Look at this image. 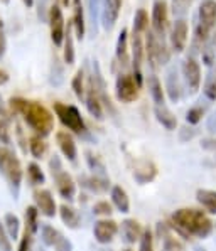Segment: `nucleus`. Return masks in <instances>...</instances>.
Masks as SVG:
<instances>
[{
	"mask_svg": "<svg viewBox=\"0 0 216 251\" xmlns=\"http://www.w3.org/2000/svg\"><path fill=\"white\" fill-rule=\"evenodd\" d=\"M86 164H88V169L93 172V176H98V177H108L107 176V169L103 165V162L98 159L96 155H93L91 152H86Z\"/></svg>",
	"mask_w": 216,
	"mask_h": 251,
	"instance_id": "f704fd0d",
	"label": "nucleus"
},
{
	"mask_svg": "<svg viewBox=\"0 0 216 251\" xmlns=\"http://www.w3.org/2000/svg\"><path fill=\"white\" fill-rule=\"evenodd\" d=\"M5 83H9V73L3 71V69H0V86L5 84Z\"/></svg>",
	"mask_w": 216,
	"mask_h": 251,
	"instance_id": "13d9d810",
	"label": "nucleus"
},
{
	"mask_svg": "<svg viewBox=\"0 0 216 251\" xmlns=\"http://www.w3.org/2000/svg\"><path fill=\"white\" fill-rule=\"evenodd\" d=\"M203 115H204V108L192 106L186 111V122L189 123V125H198V123L201 122Z\"/></svg>",
	"mask_w": 216,
	"mask_h": 251,
	"instance_id": "37998d69",
	"label": "nucleus"
},
{
	"mask_svg": "<svg viewBox=\"0 0 216 251\" xmlns=\"http://www.w3.org/2000/svg\"><path fill=\"white\" fill-rule=\"evenodd\" d=\"M154 115H156V120L161 123L162 126H164L165 130H169V132L176 130V126H177V118H176V115L172 113V111L169 110V108L165 106V105L154 108Z\"/></svg>",
	"mask_w": 216,
	"mask_h": 251,
	"instance_id": "b1692460",
	"label": "nucleus"
},
{
	"mask_svg": "<svg viewBox=\"0 0 216 251\" xmlns=\"http://www.w3.org/2000/svg\"><path fill=\"white\" fill-rule=\"evenodd\" d=\"M120 233H122V239L127 245H135V241L140 239L144 229H142L140 223L135 221V219H123L120 226Z\"/></svg>",
	"mask_w": 216,
	"mask_h": 251,
	"instance_id": "aec40b11",
	"label": "nucleus"
},
{
	"mask_svg": "<svg viewBox=\"0 0 216 251\" xmlns=\"http://www.w3.org/2000/svg\"><path fill=\"white\" fill-rule=\"evenodd\" d=\"M81 187L86 191L95 192V194H103L110 189V179L108 177H98V176H80L78 177Z\"/></svg>",
	"mask_w": 216,
	"mask_h": 251,
	"instance_id": "a211bd4d",
	"label": "nucleus"
},
{
	"mask_svg": "<svg viewBox=\"0 0 216 251\" xmlns=\"http://www.w3.org/2000/svg\"><path fill=\"white\" fill-rule=\"evenodd\" d=\"M196 201L201 204L204 211H208L210 214H216V191L198 189L196 191Z\"/></svg>",
	"mask_w": 216,
	"mask_h": 251,
	"instance_id": "a878e982",
	"label": "nucleus"
},
{
	"mask_svg": "<svg viewBox=\"0 0 216 251\" xmlns=\"http://www.w3.org/2000/svg\"><path fill=\"white\" fill-rule=\"evenodd\" d=\"M49 169H51L54 184H56V189L59 192V196L66 201H73L76 196V184L73 180V177L63 169V162L57 155H53L51 160H49Z\"/></svg>",
	"mask_w": 216,
	"mask_h": 251,
	"instance_id": "423d86ee",
	"label": "nucleus"
},
{
	"mask_svg": "<svg viewBox=\"0 0 216 251\" xmlns=\"http://www.w3.org/2000/svg\"><path fill=\"white\" fill-rule=\"evenodd\" d=\"M64 27L66 25H64L63 10H61V7L57 3H54L51 9H49V30H51L53 44L57 46V48L64 42V34H66Z\"/></svg>",
	"mask_w": 216,
	"mask_h": 251,
	"instance_id": "9d476101",
	"label": "nucleus"
},
{
	"mask_svg": "<svg viewBox=\"0 0 216 251\" xmlns=\"http://www.w3.org/2000/svg\"><path fill=\"white\" fill-rule=\"evenodd\" d=\"M71 25H68V32L64 34V52H63V57H64V63L66 64H75V41H73V32H71Z\"/></svg>",
	"mask_w": 216,
	"mask_h": 251,
	"instance_id": "2f4dec72",
	"label": "nucleus"
},
{
	"mask_svg": "<svg viewBox=\"0 0 216 251\" xmlns=\"http://www.w3.org/2000/svg\"><path fill=\"white\" fill-rule=\"evenodd\" d=\"M147 84H149V93H150L152 101L156 103V106H162L165 101V96H164V90H162V83L159 81V78L154 75L149 76Z\"/></svg>",
	"mask_w": 216,
	"mask_h": 251,
	"instance_id": "cd10ccee",
	"label": "nucleus"
},
{
	"mask_svg": "<svg viewBox=\"0 0 216 251\" xmlns=\"http://www.w3.org/2000/svg\"><path fill=\"white\" fill-rule=\"evenodd\" d=\"M59 218H61V221L69 227V229H78V227L81 226L80 212L76 211L73 206H68V204H63V206L59 207Z\"/></svg>",
	"mask_w": 216,
	"mask_h": 251,
	"instance_id": "393cba45",
	"label": "nucleus"
},
{
	"mask_svg": "<svg viewBox=\"0 0 216 251\" xmlns=\"http://www.w3.org/2000/svg\"><path fill=\"white\" fill-rule=\"evenodd\" d=\"M118 233V225L113 219H98L93 226V236L100 245H108Z\"/></svg>",
	"mask_w": 216,
	"mask_h": 251,
	"instance_id": "f8f14e48",
	"label": "nucleus"
},
{
	"mask_svg": "<svg viewBox=\"0 0 216 251\" xmlns=\"http://www.w3.org/2000/svg\"><path fill=\"white\" fill-rule=\"evenodd\" d=\"M2 2H3V3H9V2H10V0H2Z\"/></svg>",
	"mask_w": 216,
	"mask_h": 251,
	"instance_id": "0e129e2a",
	"label": "nucleus"
},
{
	"mask_svg": "<svg viewBox=\"0 0 216 251\" xmlns=\"http://www.w3.org/2000/svg\"><path fill=\"white\" fill-rule=\"evenodd\" d=\"M34 202H36L37 211L46 218H54L56 216V201L53 198V192L49 189H36L34 191Z\"/></svg>",
	"mask_w": 216,
	"mask_h": 251,
	"instance_id": "4468645a",
	"label": "nucleus"
},
{
	"mask_svg": "<svg viewBox=\"0 0 216 251\" xmlns=\"http://www.w3.org/2000/svg\"><path fill=\"white\" fill-rule=\"evenodd\" d=\"M0 144L9 147L12 144V132H10V118H0Z\"/></svg>",
	"mask_w": 216,
	"mask_h": 251,
	"instance_id": "4c0bfd02",
	"label": "nucleus"
},
{
	"mask_svg": "<svg viewBox=\"0 0 216 251\" xmlns=\"http://www.w3.org/2000/svg\"><path fill=\"white\" fill-rule=\"evenodd\" d=\"M56 142H57V147H59L61 153H63L69 162L75 164L76 157H78V149H76V142H75V138H73V135L68 132H57Z\"/></svg>",
	"mask_w": 216,
	"mask_h": 251,
	"instance_id": "f3484780",
	"label": "nucleus"
},
{
	"mask_svg": "<svg viewBox=\"0 0 216 251\" xmlns=\"http://www.w3.org/2000/svg\"><path fill=\"white\" fill-rule=\"evenodd\" d=\"M27 180L30 182V185H42L46 182L44 172H42L41 165H37L36 162H30L27 165Z\"/></svg>",
	"mask_w": 216,
	"mask_h": 251,
	"instance_id": "473e14b6",
	"label": "nucleus"
},
{
	"mask_svg": "<svg viewBox=\"0 0 216 251\" xmlns=\"http://www.w3.org/2000/svg\"><path fill=\"white\" fill-rule=\"evenodd\" d=\"M102 3L103 0H88V10H90V17L93 22V29L96 32V25L100 22V15H102Z\"/></svg>",
	"mask_w": 216,
	"mask_h": 251,
	"instance_id": "58836bf2",
	"label": "nucleus"
},
{
	"mask_svg": "<svg viewBox=\"0 0 216 251\" xmlns=\"http://www.w3.org/2000/svg\"><path fill=\"white\" fill-rule=\"evenodd\" d=\"M3 227H5L7 234L10 239H17L19 233H21V221L14 212H7L5 218H3Z\"/></svg>",
	"mask_w": 216,
	"mask_h": 251,
	"instance_id": "c756f323",
	"label": "nucleus"
},
{
	"mask_svg": "<svg viewBox=\"0 0 216 251\" xmlns=\"http://www.w3.org/2000/svg\"><path fill=\"white\" fill-rule=\"evenodd\" d=\"M10 111L12 113L22 115L24 122L27 123L30 130L39 137H48L54 130V117L44 105L34 100H24V98H12L10 100Z\"/></svg>",
	"mask_w": 216,
	"mask_h": 251,
	"instance_id": "f257e3e1",
	"label": "nucleus"
},
{
	"mask_svg": "<svg viewBox=\"0 0 216 251\" xmlns=\"http://www.w3.org/2000/svg\"><path fill=\"white\" fill-rule=\"evenodd\" d=\"M56 2H57V5L63 9V7H68L69 3H71V0H56Z\"/></svg>",
	"mask_w": 216,
	"mask_h": 251,
	"instance_id": "052dcab7",
	"label": "nucleus"
},
{
	"mask_svg": "<svg viewBox=\"0 0 216 251\" xmlns=\"http://www.w3.org/2000/svg\"><path fill=\"white\" fill-rule=\"evenodd\" d=\"M149 29V15L145 12V9H138L134 15V29L132 32L144 34Z\"/></svg>",
	"mask_w": 216,
	"mask_h": 251,
	"instance_id": "72a5a7b5",
	"label": "nucleus"
},
{
	"mask_svg": "<svg viewBox=\"0 0 216 251\" xmlns=\"http://www.w3.org/2000/svg\"><path fill=\"white\" fill-rule=\"evenodd\" d=\"M203 93H204V96H206L208 101H216V76L211 75L210 78L206 79Z\"/></svg>",
	"mask_w": 216,
	"mask_h": 251,
	"instance_id": "79ce46f5",
	"label": "nucleus"
},
{
	"mask_svg": "<svg viewBox=\"0 0 216 251\" xmlns=\"http://www.w3.org/2000/svg\"><path fill=\"white\" fill-rule=\"evenodd\" d=\"M181 71H183V79H184V84H186L188 91L191 93V95H194V93L199 90V86H201V68H199V63L192 56L186 57Z\"/></svg>",
	"mask_w": 216,
	"mask_h": 251,
	"instance_id": "1a4fd4ad",
	"label": "nucleus"
},
{
	"mask_svg": "<svg viewBox=\"0 0 216 251\" xmlns=\"http://www.w3.org/2000/svg\"><path fill=\"white\" fill-rule=\"evenodd\" d=\"M196 135H198V130H196V128H191V126H184V128L179 130V140L183 142V144H186V142L192 140Z\"/></svg>",
	"mask_w": 216,
	"mask_h": 251,
	"instance_id": "09e8293b",
	"label": "nucleus"
},
{
	"mask_svg": "<svg viewBox=\"0 0 216 251\" xmlns=\"http://www.w3.org/2000/svg\"><path fill=\"white\" fill-rule=\"evenodd\" d=\"M3 117H9V115H7V110H5L3 101H2V96H0V118H3Z\"/></svg>",
	"mask_w": 216,
	"mask_h": 251,
	"instance_id": "bf43d9fd",
	"label": "nucleus"
},
{
	"mask_svg": "<svg viewBox=\"0 0 216 251\" xmlns=\"http://www.w3.org/2000/svg\"><path fill=\"white\" fill-rule=\"evenodd\" d=\"M192 0H172V14L177 19H184V15L191 7Z\"/></svg>",
	"mask_w": 216,
	"mask_h": 251,
	"instance_id": "a19ab883",
	"label": "nucleus"
},
{
	"mask_svg": "<svg viewBox=\"0 0 216 251\" xmlns=\"http://www.w3.org/2000/svg\"><path fill=\"white\" fill-rule=\"evenodd\" d=\"M71 88L75 91L76 98L78 100H84L86 96V86H84V71L83 69H78L75 75V78L71 81Z\"/></svg>",
	"mask_w": 216,
	"mask_h": 251,
	"instance_id": "c9c22d12",
	"label": "nucleus"
},
{
	"mask_svg": "<svg viewBox=\"0 0 216 251\" xmlns=\"http://www.w3.org/2000/svg\"><path fill=\"white\" fill-rule=\"evenodd\" d=\"M54 113H56V117L59 118V122L63 123L68 130H71L73 133L80 135V137L90 138L86 123H84V120H83V117H81L80 110L76 106L64 105V103L56 101L54 103Z\"/></svg>",
	"mask_w": 216,
	"mask_h": 251,
	"instance_id": "20e7f679",
	"label": "nucleus"
},
{
	"mask_svg": "<svg viewBox=\"0 0 216 251\" xmlns=\"http://www.w3.org/2000/svg\"><path fill=\"white\" fill-rule=\"evenodd\" d=\"M206 130L210 132L211 135H215L216 133V110L211 113V117L208 118V122H206Z\"/></svg>",
	"mask_w": 216,
	"mask_h": 251,
	"instance_id": "864d4df0",
	"label": "nucleus"
},
{
	"mask_svg": "<svg viewBox=\"0 0 216 251\" xmlns=\"http://www.w3.org/2000/svg\"><path fill=\"white\" fill-rule=\"evenodd\" d=\"M184 246L181 241H177L176 238L167 236L162 239V251H183Z\"/></svg>",
	"mask_w": 216,
	"mask_h": 251,
	"instance_id": "c03bdc74",
	"label": "nucleus"
},
{
	"mask_svg": "<svg viewBox=\"0 0 216 251\" xmlns=\"http://www.w3.org/2000/svg\"><path fill=\"white\" fill-rule=\"evenodd\" d=\"M84 101H86V110L88 113L91 115L96 120H103V105L102 100L98 96V91L93 86L91 79L88 81V90H86V96H84Z\"/></svg>",
	"mask_w": 216,
	"mask_h": 251,
	"instance_id": "dca6fc26",
	"label": "nucleus"
},
{
	"mask_svg": "<svg viewBox=\"0 0 216 251\" xmlns=\"http://www.w3.org/2000/svg\"><path fill=\"white\" fill-rule=\"evenodd\" d=\"M171 236V226L165 225V223H157V238H161V241L164 238Z\"/></svg>",
	"mask_w": 216,
	"mask_h": 251,
	"instance_id": "603ef678",
	"label": "nucleus"
},
{
	"mask_svg": "<svg viewBox=\"0 0 216 251\" xmlns=\"http://www.w3.org/2000/svg\"><path fill=\"white\" fill-rule=\"evenodd\" d=\"M165 91L172 103H179L181 100V79L176 66H171L165 73Z\"/></svg>",
	"mask_w": 216,
	"mask_h": 251,
	"instance_id": "6ab92c4d",
	"label": "nucleus"
},
{
	"mask_svg": "<svg viewBox=\"0 0 216 251\" xmlns=\"http://www.w3.org/2000/svg\"><path fill=\"white\" fill-rule=\"evenodd\" d=\"M157 176V167L149 160H142L135 165L134 169V179L137 180L138 184H149L156 179Z\"/></svg>",
	"mask_w": 216,
	"mask_h": 251,
	"instance_id": "412c9836",
	"label": "nucleus"
},
{
	"mask_svg": "<svg viewBox=\"0 0 216 251\" xmlns=\"http://www.w3.org/2000/svg\"><path fill=\"white\" fill-rule=\"evenodd\" d=\"M26 231L32 236L39 231V211L36 206H27L26 209Z\"/></svg>",
	"mask_w": 216,
	"mask_h": 251,
	"instance_id": "c85d7f7f",
	"label": "nucleus"
},
{
	"mask_svg": "<svg viewBox=\"0 0 216 251\" xmlns=\"http://www.w3.org/2000/svg\"><path fill=\"white\" fill-rule=\"evenodd\" d=\"M145 36H147L145 37V54H147L152 68L167 64L169 57H171V52H169L167 46H165L164 36H157L152 29H150Z\"/></svg>",
	"mask_w": 216,
	"mask_h": 251,
	"instance_id": "0eeeda50",
	"label": "nucleus"
},
{
	"mask_svg": "<svg viewBox=\"0 0 216 251\" xmlns=\"http://www.w3.org/2000/svg\"><path fill=\"white\" fill-rule=\"evenodd\" d=\"M171 229H176L184 239L194 236L199 239L208 238L213 233V221L199 209L192 207H183L177 209L171 218Z\"/></svg>",
	"mask_w": 216,
	"mask_h": 251,
	"instance_id": "f03ea898",
	"label": "nucleus"
},
{
	"mask_svg": "<svg viewBox=\"0 0 216 251\" xmlns=\"http://www.w3.org/2000/svg\"><path fill=\"white\" fill-rule=\"evenodd\" d=\"M110 198H111V204L117 207V211L127 212L130 211V201H129V196H127V191L122 187V185H113L110 191Z\"/></svg>",
	"mask_w": 216,
	"mask_h": 251,
	"instance_id": "5701e85b",
	"label": "nucleus"
},
{
	"mask_svg": "<svg viewBox=\"0 0 216 251\" xmlns=\"http://www.w3.org/2000/svg\"><path fill=\"white\" fill-rule=\"evenodd\" d=\"M93 212L96 216H110L111 214V204L108 201H98L93 206Z\"/></svg>",
	"mask_w": 216,
	"mask_h": 251,
	"instance_id": "a18cd8bd",
	"label": "nucleus"
},
{
	"mask_svg": "<svg viewBox=\"0 0 216 251\" xmlns=\"http://www.w3.org/2000/svg\"><path fill=\"white\" fill-rule=\"evenodd\" d=\"M201 147L204 150H216V138H204Z\"/></svg>",
	"mask_w": 216,
	"mask_h": 251,
	"instance_id": "5fc2aeb1",
	"label": "nucleus"
},
{
	"mask_svg": "<svg viewBox=\"0 0 216 251\" xmlns=\"http://www.w3.org/2000/svg\"><path fill=\"white\" fill-rule=\"evenodd\" d=\"M123 0H103L102 3V15H100V22L105 30H111L113 25L117 24L118 15H120Z\"/></svg>",
	"mask_w": 216,
	"mask_h": 251,
	"instance_id": "ddd939ff",
	"label": "nucleus"
},
{
	"mask_svg": "<svg viewBox=\"0 0 216 251\" xmlns=\"http://www.w3.org/2000/svg\"><path fill=\"white\" fill-rule=\"evenodd\" d=\"M48 150V144L44 142V138L39 137V135H32L29 138V152L34 159H42Z\"/></svg>",
	"mask_w": 216,
	"mask_h": 251,
	"instance_id": "7c9ffc66",
	"label": "nucleus"
},
{
	"mask_svg": "<svg viewBox=\"0 0 216 251\" xmlns=\"http://www.w3.org/2000/svg\"><path fill=\"white\" fill-rule=\"evenodd\" d=\"M41 251H44V250H41Z\"/></svg>",
	"mask_w": 216,
	"mask_h": 251,
	"instance_id": "338daca9",
	"label": "nucleus"
},
{
	"mask_svg": "<svg viewBox=\"0 0 216 251\" xmlns=\"http://www.w3.org/2000/svg\"><path fill=\"white\" fill-rule=\"evenodd\" d=\"M0 251H12L10 238H9V234H7L3 225H0Z\"/></svg>",
	"mask_w": 216,
	"mask_h": 251,
	"instance_id": "de8ad7c7",
	"label": "nucleus"
},
{
	"mask_svg": "<svg viewBox=\"0 0 216 251\" xmlns=\"http://www.w3.org/2000/svg\"><path fill=\"white\" fill-rule=\"evenodd\" d=\"M138 90L140 86L134 79L132 75H118L115 81V95L117 100L122 103H132L138 98Z\"/></svg>",
	"mask_w": 216,
	"mask_h": 251,
	"instance_id": "6e6552de",
	"label": "nucleus"
},
{
	"mask_svg": "<svg viewBox=\"0 0 216 251\" xmlns=\"http://www.w3.org/2000/svg\"><path fill=\"white\" fill-rule=\"evenodd\" d=\"M115 56H117V61L122 64V66H127V64H129V30L127 29H122V32L118 34Z\"/></svg>",
	"mask_w": 216,
	"mask_h": 251,
	"instance_id": "bb28decb",
	"label": "nucleus"
},
{
	"mask_svg": "<svg viewBox=\"0 0 216 251\" xmlns=\"http://www.w3.org/2000/svg\"><path fill=\"white\" fill-rule=\"evenodd\" d=\"M0 174L5 177L14 199H17L19 191H21L22 177H24V171H22L21 160L15 155V152L5 145L0 147Z\"/></svg>",
	"mask_w": 216,
	"mask_h": 251,
	"instance_id": "7ed1b4c3",
	"label": "nucleus"
},
{
	"mask_svg": "<svg viewBox=\"0 0 216 251\" xmlns=\"http://www.w3.org/2000/svg\"><path fill=\"white\" fill-rule=\"evenodd\" d=\"M188 34H189V27L186 19H177L172 25L171 36H169V42H171V49L174 52H183L186 48L188 42Z\"/></svg>",
	"mask_w": 216,
	"mask_h": 251,
	"instance_id": "2eb2a0df",
	"label": "nucleus"
},
{
	"mask_svg": "<svg viewBox=\"0 0 216 251\" xmlns=\"http://www.w3.org/2000/svg\"><path fill=\"white\" fill-rule=\"evenodd\" d=\"M53 248L56 251H73V243L68 238H64L63 234H59V238L56 239Z\"/></svg>",
	"mask_w": 216,
	"mask_h": 251,
	"instance_id": "49530a36",
	"label": "nucleus"
},
{
	"mask_svg": "<svg viewBox=\"0 0 216 251\" xmlns=\"http://www.w3.org/2000/svg\"><path fill=\"white\" fill-rule=\"evenodd\" d=\"M73 29L76 32V37L81 41L84 37V10H83V2L81 0H73V19H71Z\"/></svg>",
	"mask_w": 216,
	"mask_h": 251,
	"instance_id": "4be33fe9",
	"label": "nucleus"
},
{
	"mask_svg": "<svg viewBox=\"0 0 216 251\" xmlns=\"http://www.w3.org/2000/svg\"><path fill=\"white\" fill-rule=\"evenodd\" d=\"M22 2H24V5L27 7V9H30V7L34 5V0H22Z\"/></svg>",
	"mask_w": 216,
	"mask_h": 251,
	"instance_id": "680f3d73",
	"label": "nucleus"
},
{
	"mask_svg": "<svg viewBox=\"0 0 216 251\" xmlns=\"http://www.w3.org/2000/svg\"><path fill=\"white\" fill-rule=\"evenodd\" d=\"M59 234H61L59 231L54 229L53 226H49V225L41 226V239L46 246H54V243H56V239L59 238Z\"/></svg>",
	"mask_w": 216,
	"mask_h": 251,
	"instance_id": "e433bc0d",
	"label": "nucleus"
},
{
	"mask_svg": "<svg viewBox=\"0 0 216 251\" xmlns=\"http://www.w3.org/2000/svg\"><path fill=\"white\" fill-rule=\"evenodd\" d=\"M15 132H17V135H19V140H21V147H22V150L24 152H27V142H24V137H22V128H21V125H17L15 126Z\"/></svg>",
	"mask_w": 216,
	"mask_h": 251,
	"instance_id": "4d7b16f0",
	"label": "nucleus"
},
{
	"mask_svg": "<svg viewBox=\"0 0 216 251\" xmlns=\"http://www.w3.org/2000/svg\"><path fill=\"white\" fill-rule=\"evenodd\" d=\"M216 25V0H203L198 12V25H196L194 42L203 46L208 41L211 29Z\"/></svg>",
	"mask_w": 216,
	"mask_h": 251,
	"instance_id": "39448f33",
	"label": "nucleus"
},
{
	"mask_svg": "<svg viewBox=\"0 0 216 251\" xmlns=\"http://www.w3.org/2000/svg\"><path fill=\"white\" fill-rule=\"evenodd\" d=\"M63 69H61L57 64H54L53 68V75H51V84H54V86H59L61 83H63Z\"/></svg>",
	"mask_w": 216,
	"mask_h": 251,
	"instance_id": "3c124183",
	"label": "nucleus"
},
{
	"mask_svg": "<svg viewBox=\"0 0 216 251\" xmlns=\"http://www.w3.org/2000/svg\"><path fill=\"white\" fill-rule=\"evenodd\" d=\"M169 22V7L165 0H154L152 3V30L157 36H165Z\"/></svg>",
	"mask_w": 216,
	"mask_h": 251,
	"instance_id": "9b49d317",
	"label": "nucleus"
},
{
	"mask_svg": "<svg viewBox=\"0 0 216 251\" xmlns=\"http://www.w3.org/2000/svg\"><path fill=\"white\" fill-rule=\"evenodd\" d=\"M138 251H154V234L149 227H145L138 239Z\"/></svg>",
	"mask_w": 216,
	"mask_h": 251,
	"instance_id": "ea45409f",
	"label": "nucleus"
},
{
	"mask_svg": "<svg viewBox=\"0 0 216 251\" xmlns=\"http://www.w3.org/2000/svg\"><path fill=\"white\" fill-rule=\"evenodd\" d=\"M5 52V36H3V22L0 19V56H3Z\"/></svg>",
	"mask_w": 216,
	"mask_h": 251,
	"instance_id": "6e6d98bb",
	"label": "nucleus"
},
{
	"mask_svg": "<svg viewBox=\"0 0 216 251\" xmlns=\"http://www.w3.org/2000/svg\"><path fill=\"white\" fill-rule=\"evenodd\" d=\"M194 251H208V250H204L203 246H194Z\"/></svg>",
	"mask_w": 216,
	"mask_h": 251,
	"instance_id": "e2e57ef3",
	"label": "nucleus"
},
{
	"mask_svg": "<svg viewBox=\"0 0 216 251\" xmlns=\"http://www.w3.org/2000/svg\"><path fill=\"white\" fill-rule=\"evenodd\" d=\"M30 250H32V234H30L29 231H26L24 236L21 238L17 251H30Z\"/></svg>",
	"mask_w": 216,
	"mask_h": 251,
	"instance_id": "8fccbe9b",
	"label": "nucleus"
},
{
	"mask_svg": "<svg viewBox=\"0 0 216 251\" xmlns=\"http://www.w3.org/2000/svg\"><path fill=\"white\" fill-rule=\"evenodd\" d=\"M100 251H111V250H107V248H103V250H100Z\"/></svg>",
	"mask_w": 216,
	"mask_h": 251,
	"instance_id": "69168bd1",
	"label": "nucleus"
}]
</instances>
